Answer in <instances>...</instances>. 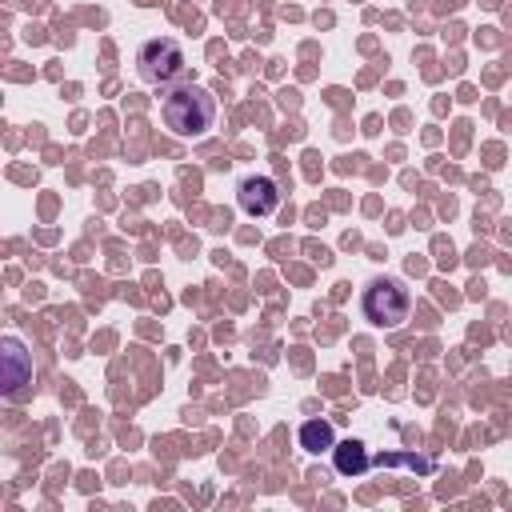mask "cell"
Returning a JSON list of instances; mask_svg holds the SVG:
<instances>
[{"label": "cell", "instance_id": "obj_1", "mask_svg": "<svg viewBox=\"0 0 512 512\" xmlns=\"http://www.w3.org/2000/svg\"><path fill=\"white\" fill-rule=\"evenodd\" d=\"M160 116H164L168 132H176V136H204L212 128V120H216V96L204 84L184 80V84L164 92Z\"/></svg>", "mask_w": 512, "mask_h": 512}, {"label": "cell", "instance_id": "obj_7", "mask_svg": "<svg viewBox=\"0 0 512 512\" xmlns=\"http://www.w3.org/2000/svg\"><path fill=\"white\" fill-rule=\"evenodd\" d=\"M336 440H332V424L328 420H308L304 428H300V448H308V452H324V448H332Z\"/></svg>", "mask_w": 512, "mask_h": 512}, {"label": "cell", "instance_id": "obj_6", "mask_svg": "<svg viewBox=\"0 0 512 512\" xmlns=\"http://www.w3.org/2000/svg\"><path fill=\"white\" fill-rule=\"evenodd\" d=\"M332 464L340 476H360L368 468V452L360 440H340V444H332Z\"/></svg>", "mask_w": 512, "mask_h": 512}, {"label": "cell", "instance_id": "obj_3", "mask_svg": "<svg viewBox=\"0 0 512 512\" xmlns=\"http://www.w3.org/2000/svg\"><path fill=\"white\" fill-rule=\"evenodd\" d=\"M140 64V80L148 84H168L176 76H184V48L176 40H148L136 56Z\"/></svg>", "mask_w": 512, "mask_h": 512}, {"label": "cell", "instance_id": "obj_5", "mask_svg": "<svg viewBox=\"0 0 512 512\" xmlns=\"http://www.w3.org/2000/svg\"><path fill=\"white\" fill-rule=\"evenodd\" d=\"M24 384H32V356L20 340H4V396H16Z\"/></svg>", "mask_w": 512, "mask_h": 512}, {"label": "cell", "instance_id": "obj_4", "mask_svg": "<svg viewBox=\"0 0 512 512\" xmlns=\"http://www.w3.org/2000/svg\"><path fill=\"white\" fill-rule=\"evenodd\" d=\"M236 204L248 216H272L276 204H280V188H276L272 176H244L240 188H236Z\"/></svg>", "mask_w": 512, "mask_h": 512}, {"label": "cell", "instance_id": "obj_2", "mask_svg": "<svg viewBox=\"0 0 512 512\" xmlns=\"http://www.w3.org/2000/svg\"><path fill=\"white\" fill-rule=\"evenodd\" d=\"M360 308H364V316H368L372 324H380V328H396V324L408 320L412 300H408V288H404L400 280H392V276H376V280L364 288Z\"/></svg>", "mask_w": 512, "mask_h": 512}]
</instances>
